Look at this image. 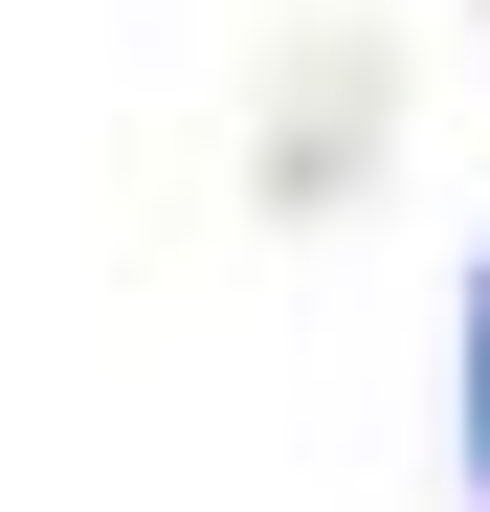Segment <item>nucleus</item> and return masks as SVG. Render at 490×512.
I'll use <instances>...</instances> for the list:
<instances>
[{
    "mask_svg": "<svg viewBox=\"0 0 490 512\" xmlns=\"http://www.w3.org/2000/svg\"><path fill=\"white\" fill-rule=\"evenodd\" d=\"M468 379H490V290H468Z\"/></svg>",
    "mask_w": 490,
    "mask_h": 512,
    "instance_id": "1",
    "label": "nucleus"
}]
</instances>
